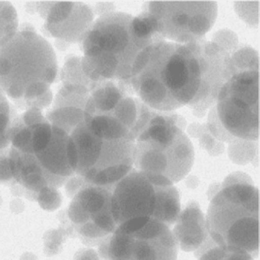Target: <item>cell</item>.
<instances>
[{"instance_id": "cell-13", "label": "cell", "mask_w": 260, "mask_h": 260, "mask_svg": "<svg viewBox=\"0 0 260 260\" xmlns=\"http://www.w3.org/2000/svg\"><path fill=\"white\" fill-rule=\"evenodd\" d=\"M49 35L66 43H79L91 27L93 12L81 2H37Z\"/></svg>"}, {"instance_id": "cell-1", "label": "cell", "mask_w": 260, "mask_h": 260, "mask_svg": "<svg viewBox=\"0 0 260 260\" xmlns=\"http://www.w3.org/2000/svg\"><path fill=\"white\" fill-rule=\"evenodd\" d=\"M233 57L205 39L181 43L158 40L139 54L130 80L143 104L160 112L185 106L205 111L234 73Z\"/></svg>"}, {"instance_id": "cell-11", "label": "cell", "mask_w": 260, "mask_h": 260, "mask_svg": "<svg viewBox=\"0 0 260 260\" xmlns=\"http://www.w3.org/2000/svg\"><path fill=\"white\" fill-rule=\"evenodd\" d=\"M178 246L170 228L139 218L118 226L108 246L109 260H177Z\"/></svg>"}, {"instance_id": "cell-4", "label": "cell", "mask_w": 260, "mask_h": 260, "mask_svg": "<svg viewBox=\"0 0 260 260\" xmlns=\"http://www.w3.org/2000/svg\"><path fill=\"white\" fill-rule=\"evenodd\" d=\"M57 74L55 51L37 32L18 31L0 47V90L19 108L48 92Z\"/></svg>"}, {"instance_id": "cell-6", "label": "cell", "mask_w": 260, "mask_h": 260, "mask_svg": "<svg viewBox=\"0 0 260 260\" xmlns=\"http://www.w3.org/2000/svg\"><path fill=\"white\" fill-rule=\"evenodd\" d=\"M177 122L175 114L154 112L135 141V169L158 185H173L193 165V145Z\"/></svg>"}, {"instance_id": "cell-2", "label": "cell", "mask_w": 260, "mask_h": 260, "mask_svg": "<svg viewBox=\"0 0 260 260\" xmlns=\"http://www.w3.org/2000/svg\"><path fill=\"white\" fill-rule=\"evenodd\" d=\"M10 137L11 173L25 189L34 193L56 189L75 175L68 158L69 134L50 124L41 110L31 108L16 116Z\"/></svg>"}, {"instance_id": "cell-17", "label": "cell", "mask_w": 260, "mask_h": 260, "mask_svg": "<svg viewBox=\"0 0 260 260\" xmlns=\"http://www.w3.org/2000/svg\"><path fill=\"white\" fill-rule=\"evenodd\" d=\"M199 260H254L247 252L232 247L215 246L207 250Z\"/></svg>"}, {"instance_id": "cell-5", "label": "cell", "mask_w": 260, "mask_h": 260, "mask_svg": "<svg viewBox=\"0 0 260 260\" xmlns=\"http://www.w3.org/2000/svg\"><path fill=\"white\" fill-rule=\"evenodd\" d=\"M207 232L218 246L258 255V189L247 175H230L207 210Z\"/></svg>"}, {"instance_id": "cell-15", "label": "cell", "mask_w": 260, "mask_h": 260, "mask_svg": "<svg viewBox=\"0 0 260 260\" xmlns=\"http://www.w3.org/2000/svg\"><path fill=\"white\" fill-rule=\"evenodd\" d=\"M18 16L16 9L11 3L0 2V47L18 32Z\"/></svg>"}, {"instance_id": "cell-12", "label": "cell", "mask_w": 260, "mask_h": 260, "mask_svg": "<svg viewBox=\"0 0 260 260\" xmlns=\"http://www.w3.org/2000/svg\"><path fill=\"white\" fill-rule=\"evenodd\" d=\"M113 187L86 182L73 196L69 216L76 230L84 238H105L117 229L111 211Z\"/></svg>"}, {"instance_id": "cell-8", "label": "cell", "mask_w": 260, "mask_h": 260, "mask_svg": "<svg viewBox=\"0 0 260 260\" xmlns=\"http://www.w3.org/2000/svg\"><path fill=\"white\" fill-rule=\"evenodd\" d=\"M134 141L99 136L84 120L69 134L67 147L74 173L99 186H114L134 169Z\"/></svg>"}, {"instance_id": "cell-18", "label": "cell", "mask_w": 260, "mask_h": 260, "mask_svg": "<svg viewBox=\"0 0 260 260\" xmlns=\"http://www.w3.org/2000/svg\"><path fill=\"white\" fill-rule=\"evenodd\" d=\"M38 193L40 205L44 209H55L61 203V196L55 188L46 187Z\"/></svg>"}, {"instance_id": "cell-3", "label": "cell", "mask_w": 260, "mask_h": 260, "mask_svg": "<svg viewBox=\"0 0 260 260\" xmlns=\"http://www.w3.org/2000/svg\"><path fill=\"white\" fill-rule=\"evenodd\" d=\"M158 40L138 16L106 12L93 21L82 41L81 69L93 82L128 81L138 55Z\"/></svg>"}, {"instance_id": "cell-16", "label": "cell", "mask_w": 260, "mask_h": 260, "mask_svg": "<svg viewBox=\"0 0 260 260\" xmlns=\"http://www.w3.org/2000/svg\"><path fill=\"white\" fill-rule=\"evenodd\" d=\"M16 116L8 97L0 90V150L6 149L10 145L11 128Z\"/></svg>"}, {"instance_id": "cell-10", "label": "cell", "mask_w": 260, "mask_h": 260, "mask_svg": "<svg viewBox=\"0 0 260 260\" xmlns=\"http://www.w3.org/2000/svg\"><path fill=\"white\" fill-rule=\"evenodd\" d=\"M216 16V2H148L138 17L153 35L184 44L205 39Z\"/></svg>"}, {"instance_id": "cell-9", "label": "cell", "mask_w": 260, "mask_h": 260, "mask_svg": "<svg viewBox=\"0 0 260 260\" xmlns=\"http://www.w3.org/2000/svg\"><path fill=\"white\" fill-rule=\"evenodd\" d=\"M111 211L116 225L139 218H152L171 226L181 212L177 189L161 185L133 169L112 189Z\"/></svg>"}, {"instance_id": "cell-14", "label": "cell", "mask_w": 260, "mask_h": 260, "mask_svg": "<svg viewBox=\"0 0 260 260\" xmlns=\"http://www.w3.org/2000/svg\"><path fill=\"white\" fill-rule=\"evenodd\" d=\"M177 246L184 251H195L210 238L203 212L196 202H189L180 212L172 232Z\"/></svg>"}, {"instance_id": "cell-7", "label": "cell", "mask_w": 260, "mask_h": 260, "mask_svg": "<svg viewBox=\"0 0 260 260\" xmlns=\"http://www.w3.org/2000/svg\"><path fill=\"white\" fill-rule=\"evenodd\" d=\"M234 59L238 65L234 60V73L218 94L208 118L210 128L216 138L226 142L258 140V62L254 63L253 59L241 65Z\"/></svg>"}]
</instances>
